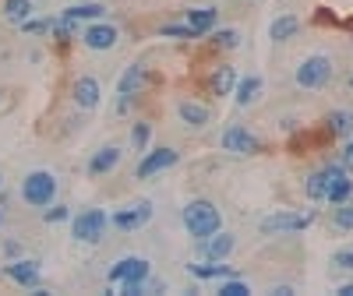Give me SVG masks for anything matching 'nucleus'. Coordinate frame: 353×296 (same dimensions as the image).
I'll return each instance as SVG.
<instances>
[{
    "label": "nucleus",
    "instance_id": "58836bf2",
    "mask_svg": "<svg viewBox=\"0 0 353 296\" xmlns=\"http://www.w3.org/2000/svg\"><path fill=\"white\" fill-rule=\"evenodd\" d=\"M336 293H339V296H353V282H343Z\"/></svg>",
    "mask_w": 353,
    "mask_h": 296
},
{
    "label": "nucleus",
    "instance_id": "a19ab883",
    "mask_svg": "<svg viewBox=\"0 0 353 296\" xmlns=\"http://www.w3.org/2000/svg\"><path fill=\"white\" fill-rule=\"evenodd\" d=\"M0 191H4V173H0Z\"/></svg>",
    "mask_w": 353,
    "mask_h": 296
},
{
    "label": "nucleus",
    "instance_id": "423d86ee",
    "mask_svg": "<svg viewBox=\"0 0 353 296\" xmlns=\"http://www.w3.org/2000/svg\"><path fill=\"white\" fill-rule=\"evenodd\" d=\"M314 222H318V212H314V209H311V212L279 209V212L265 215V219L258 222V233H261V236H297V233L311 229Z\"/></svg>",
    "mask_w": 353,
    "mask_h": 296
},
{
    "label": "nucleus",
    "instance_id": "5701e85b",
    "mask_svg": "<svg viewBox=\"0 0 353 296\" xmlns=\"http://www.w3.org/2000/svg\"><path fill=\"white\" fill-rule=\"evenodd\" d=\"M61 14H64V18H71V21H78V25H88V21L106 18V14H110V8H106V4H99V0H85V4H68Z\"/></svg>",
    "mask_w": 353,
    "mask_h": 296
},
{
    "label": "nucleus",
    "instance_id": "393cba45",
    "mask_svg": "<svg viewBox=\"0 0 353 296\" xmlns=\"http://www.w3.org/2000/svg\"><path fill=\"white\" fill-rule=\"evenodd\" d=\"M304 194H307V201L311 204H325V194H329V176H325V169H311L307 176H304Z\"/></svg>",
    "mask_w": 353,
    "mask_h": 296
},
{
    "label": "nucleus",
    "instance_id": "7ed1b4c3",
    "mask_svg": "<svg viewBox=\"0 0 353 296\" xmlns=\"http://www.w3.org/2000/svg\"><path fill=\"white\" fill-rule=\"evenodd\" d=\"M336 78V61L329 53H307L304 61L293 67V85L301 88V92H321V88H329Z\"/></svg>",
    "mask_w": 353,
    "mask_h": 296
},
{
    "label": "nucleus",
    "instance_id": "c756f323",
    "mask_svg": "<svg viewBox=\"0 0 353 296\" xmlns=\"http://www.w3.org/2000/svg\"><path fill=\"white\" fill-rule=\"evenodd\" d=\"M21 32L28 39H50V28H53V18H43V14H32V18H25L21 25Z\"/></svg>",
    "mask_w": 353,
    "mask_h": 296
},
{
    "label": "nucleus",
    "instance_id": "4468645a",
    "mask_svg": "<svg viewBox=\"0 0 353 296\" xmlns=\"http://www.w3.org/2000/svg\"><path fill=\"white\" fill-rule=\"evenodd\" d=\"M149 275H152V261L141 257V254H124L106 268L110 286H121V282H131V279H149Z\"/></svg>",
    "mask_w": 353,
    "mask_h": 296
},
{
    "label": "nucleus",
    "instance_id": "9b49d317",
    "mask_svg": "<svg viewBox=\"0 0 353 296\" xmlns=\"http://www.w3.org/2000/svg\"><path fill=\"white\" fill-rule=\"evenodd\" d=\"M0 275L28 293V289H36L43 282V261L39 257H25V254L21 257H11V261L0 264Z\"/></svg>",
    "mask_w": 353,
    "mask_h": 296
},
{
    "label": "nucleus",
    "instance_id": "39448f33",
    "mask_svg": "<svg viewBox=\"0 0 353 296\" xmlns=\"http://www.w3.org/2000/svg\"><path fill=\"white\" fill-rule=\"evenodd\" d=\"M110 233V212L106 209H81L71 215V240L85 247H99Z\"/></svg>",
    "mask_w": 353,
    "mask_h": 296
},
{
    "label": "nucleus",
    "instance_id": "cd10ccee",
    "mask_svg": "<svg viewBox=\"0 0 353 296\" xmlns=\"http://www.w3.org/2000/svg\"><path fill=\"white\" fill-rule=\"evenodd\" d=\"M152 120H145V116H138V120L131 124V152H149V148H152Z\"/></svg>",
    "mask_w": 353,
    "mask_h": 296
},
{
    "label": "nucleus",
    "instance_id": "c85d7f7f",
    "mask_svg": "<svg viewBox=\"0 0 353 296\" xmlns=\"http://www.w3.org/2000/svg\"><path fill=\"white\" fill-rule=\"evenodd\" d=\"M350 198H353V176H350V173H343V176H336V180H329L325 204H343V201H350Z\"/></svg>",
    "mask_w": 353,
    "mask_h": 296
},
{
    "label": "nucleus",
    "instance_id": "a211bd4d",
    "mask_svg": "<svg viewBox=\"0 0 353 296\" xmlns=\"http://www.w3.org/2000/svg\"><path fill=\"white\" fill-rule=\"evenodd\" d=\"M321 134H325L329 141H346V138H353V109H346V106H336V109H329L325 116H321Z\"/></svg>",
    "mask_w": 353,
    "mask_h": 296
},
{
    "label": "nucleus",
    "instance_id": "e433bc0d",
    "mask_svg": "<svg viewBox=\"0 0 353 296\" xmlns=\"http://www.w3.org/2000/svg\"><path fill=\"white\" fill-rule=\"evenodd\" d=\"M314 21H318V25H332V28H339V18H336V14H332L329 8H318Z\"/></svg>",
    "mask_w": 353,
    "mask_h": 296
},
{
    "label": "nucleus",
    "instance_id": "ea45409f",
    "mask_svg": "<svg viewBox=\"0 0 353 296\" xmlns=\"http://www.w3.org/2000/svg\"><path fill=\"white\" fill-rule=\"evenodd\" d=\"M346 85H350V92H353V74H350V78H346Z\"/></svg>",
    "mask_w": 353,
    "mask_h": 296
},
{
    "label": "nucleus",
    "instance_id": "4be33fe9",
    "mask_svg": "<svg viewBox=\"0 0 353 296\" xmlns=\"http://www.w3.org/2000/svg\"><path fill=\"white\" fill-rule=\"evenodd\" d=\"M205 46H209V53H233V50H241V28H233V25H226V28H212L209 36H205Z\"/></svg>",
    "mask_w": 353,
    "mask_h": 296
},
{
    "label": "nucleus",
    "instance_id": "7c9ffc66",
    "mask_svg": "<svg viewBox=\"0 0 353 296\" xmlns=\"http://www.w3.org/2000/svg\"><path fill=\"white\" fill-rule=\"evenodd\" d=\"M332 229L353 233V198L343 201V204H332Z\"/></svg>",
    "mask_w": 353,
    "mask_h": 296
},
{
    "label": "nucleus",
    "instance_id": "bb28decb",
    "mask_svg": "<svg viewBox=\"0 0 353 296\" xmlns=\"http://www.w3.org/2000/svg\"><path fill=\"white\" fill-rule=\"evenodd\" d=\"M156 36H163V39H176V43H201V36L194 32L188 21H163V25L156 28Z\"/></svg>",
    "mask_w": 353,
    "mask_h": 296
},
{
    "label": "nucleus",
    "instance_id": "c9c22d12",
    "mask_svg": "<svg viewBox=\"0 0 353 296\" xmlns=\"http://www.w3.org/2000/svg\"><path fill=\"white\" fill-rule=\"evenodd\" d=\"M339 162L353 173V138H346V141H343V148H339Z\"/></svg>",
    "mask_w": 353,
    "mask_h": 296
},
{
    "label": "nucleus",
    "instance_id": "72a5a7b5",
    "mask_svg": "<svg viewBox=\"0 0 353 296\" xmlns=\"http://www.w3.org/2000/svg\"><path fill=\"white\" fill-rule=\"evenodd\" d=\"M332 264H336L339 272H353V247H339L332 254Z\"/></svg>",
    "mask_w": 353,
    "mask_h": 296
},
{
    "label": "nucleus",
    "instance_id": "a878e982",
    "mask_svg": "<svg viewBox=\"0 0 353 296\" xmlns=\"http://www.w3.org/2000/svg\"><path fill=\"white\" fill-rule=\"evenodd\" d=\"M301 32V18L297 14H279V18H272V25H269V39L272 43H286V39H293Z\"/></svg>",
    "mask_w": 353,
    "mask_h": 296
},
{
    "label": "nucleus",
    "instance_id": "2f4dec72",
    "mask_svg": "<svg viewBox=\"0 0 353 296\" xmlns=\"http://www.w3.org/2000/svg\"><path fill=\"white\" fill-rule=\"evenodd\" d=\"M43 222H46V226L71 222V209H68L64 201H53V204H46V209H43Z\"/></svg>",
    "mask_w": 353,
    "mask_h": 296
},
{
    "label": "nucleus",
    "instance_id": "412c9836",
    "mask_svg": "<svg viewBox=\"0 0 353 296\" xmlns=\"http://www.w3.org/2000/svg\"><path fill=\"white\" fill-rule=\"evenodd\" d=\"M184 21L194 28V32L205 39V36H209L212 32V28L219 25V8H212V4H201V8H188L184 11Z\"/></svg>",
    "mask_w": 353,
    "mask_h": 296
},
{
    "label": "nucleus",
    "instance_id": "f8f14e48",
    "mask_svg": "<svg viewBox=\"0 0 353 296\" xmlns=\"http://www.w3.org/2000/svg\"><path fill=\"white\" fill-rule=\"evenodd\" d=\"M68 96H71V106L78 113H96L103 106V85L96 74H78L68 88Z\"/></svg>",
    "mask_w": 353,
    "mask_h": 296
},
{
    "label": "nucleus",
    "instance_id": "f03ea898",
    "mask_svg": "<svg viewBox=\"0 0 353 296\" xmlns=\"http://www.w3.org/2000/svg\"><path fill=\"white\" fill-rule=\"evenodd\" d=\"M181 226L188 229L191 240H209L212 233L223 229V212H219V204L209 201V198H191L181 209Z\"/></svg>",
    "mask_w": 353,
    "mask_h": 296
},
{
    "label": "nucleus",
    "instance_id": "4c0bfd02",
    "mask_svg": "<svg viewBox=\"0 0 353 296\" xmlns=\"http://www.w3.org/2000/svg\"><path fill=\"white\" fill-rule=\"evenodd\" d=\"M297 289H293L290 282H283V286H269V296H293Z\"/></svg>",
    "mask_w": 353,
    "mask_h": 296
},
{
    "label": "nucleus",
    "instance_id": "aec40b11",
    "mask_svg": "<svg viewBox=\"0 0 353 296\" xmlns=\"http://www.w3.org/2000/svg\"><path fill=\"white\" fill-rule=\"evenodd\" d=\"M261 92H265L261 74H241L237 88H233V103H237V109H251L254 103H261Z\"/></svg>",
    "mask_w": 353,
    "mask_h": 296
},
{
    "label": "nucleus",
    "instance_id": "20e7f679",
    "mask_svg": "<svg viewBox=\"0 0 353 296\" xmlns=\"http://www.w3.org/2000/svg\"><path fill=\"white\" fill-rule=\"evenodd\" d=\"M57 191H61V180H57L53 169H28L21 176V187H18L25 209H39V212L57 201Z\"/></svg>",
    "mask_w": 353,
    "mask_h": 296
},
{
    "label": "nucleus",
    "instance_id": "9d476101",
    "mask_svg": "<svg viewBox=\"0 0 353 296\" xmlns=\"http://www.w3.org/2000/svg\"><path fill=\"white\" fill-rule=\"evenodd\" d=\"M219 145H223V152H230V156H261L265 148H269L248 124H226L223 134H219Z\"/></svg>",
    "mask_w": 353,
    "mask_h": 296
},
{
    "label": "nucleus",
    "instance_id": "2eb2a0df",
    "mask_svg": "<svg viewBox=\"0 0 353 296\" xmlns=\"http://www.w3.org/2000/svg\"><path fill=\"white\" fill-rule=\"evenodd\" d=\"M237 81H241L237 64L219 61L216 67H209V74H205V92H209L212 99H226V96H233V88H237Z\"/></svg>",
    "mask_w": 353,
    "mask_h": 296
},
{
    "label": "nucleus",
    "instance_id": "6ab92c4d",
    "mask_svg": "<svg viewBox=\"0 0 353 296\" xmlns=\"http://www.w3.org/2000/svg\"><path fill=\"white\" fill-rule=\"evenodd\" d=\"M184 272L194 279V282H219V279H230L237 275V268H233L230 261H194V264H184Z\"/></svg>",
    "mask_w": 353,
    "mask_h": 296
},
{
    "label": "nucleus",
    "instance_id": "79ce46f5",
    "mask_svg": "<svg viewBox=\"0 0 353 296\" xmlns=\"http://www.w3.org/2000/svg\"><path fill=\"white\" fill-rule=\"evenodd\" d=\"M0 226H4V209H0Z\"/></svg>",
    "mask_w": 353,
    "mask_h": 296
},
{
    "label": "nucleus",
    "instance_id": "f704fd0d",
    "mask_svg": "<svg viewBox=\"0 0 353 296\" xmlns=\"http://www.w3.org/2000/svg\"><path fill=\"white\" fill-rule=\"evenodd\" d=\"M0 254H4L8 261H11V257H21V254H25V244H21V240H4V247H0Z\"/></svg>",
    "mask_w": 353,
    "mask_h": 296
},
{
    "label": "nucleus",
    "instance_id": "f3484780",
    "mask_svg": "<svg viewBox=\"0 0 353 296\" xmlns=\"http://www.w3.org/2000/svg\"><path fill=\"white\" fill-rule=\"evenodd\" d=\"M176 120H181L188 131H205L212 124V106L209 103H201V99H176Z\"/></svg>",
    "mask_w": 353,
    "mask_h": 296
},
{
    "label": "nucleus",
    "instance_id": "1a4fd4ad",
    "mask_svg": "<svg viewBox=\"0 0 353 296\" xmlns=\"http://www.w3.org/2000/svg\"><path fill=\"white\" fill-rule=\"evenodd\" d=\"M117 43H121V25H113L110 18L88 21L78 32V46L92 50V53H110V50H117Z\"/></svg>",
    "mask_w": 353,
    "mask_h": 296
},
{
    "label": "nucleus",
    "instance_id": "f257e3e1",
    "mask_svg": "<svg viewBox=\"0 0 353 296\" xmlns=\"http://www.w3.org/2000/svg\"><path fill=\"white\" fill-rule=\"evenodd\" d=\"M159 78L152 74V67L145 64V61H131L124 71H121V78H117V96H113V113L117 116H128L134 106H141V99H145V92L156 85Z\"/></svg>",
    "mask_w": 353,
    "mask_h": 296
},
{
    "label": "nucleus",
    "instance_id": "b1692460",
    "mask_svg": "<svg viewBox=\"0 0 353 296\" xmlns=\"http://www.w3.org/2000/svg\"><path fill=\"white\" fill-rule=\"evenodd\" d=\"M32 14H36V0H0V18H4L8 25H14V28Z\"/></svg>",
    "mask_w": 353,
    "mask_h": 296
},
{
    "label": "nucleus",
    "instance_id": "473e14b6",
    "mask_svg": "<svg viewBox=\"0 0 353 296\" xmlns=\"http://www.w3.org/2000/svg\"><path fill=\"white\" fill-rule=\"evenodd\" d=\"M219 296H251V286L241 275H230V279H219Z\"/></svg>",
    "mask_w": 353,
    "mask_h": 296
},
{
    "label": "nucleus",
    "instance_id": "6e6552de",
    "mask_svg": "<svg viewBox=\"0 0 353 296\" xmlns=\"http://www.w3.org/2000/svg\"><path fill=\"white\" fill-rule=\"evenodd\" d=\"M181 166V148L173 145H152L149 152L138 156V166H134V180H152V176Z\"/></svg>",
    "mask_w": 353,
    "mask_h": 296
},
{
    "label": "nucleus",
    "instance_id": "0eeeda50",
    "mask_svg": "<svg viewBox=\"0 0 353 296\" xmlns=\"http://www.w3.org/2000/svg\"><path fill=\"white\" fill-rule=\"evenodd\" d=\"M152 219H156V204H152L149 198L128 201V204H121V209L110 212V226H113L117 233H141Z\"/></svg>",
    "mask_w": 353,
    "mask_h": 296
},
{
    "label": "nucleus",
    "instance_id": "ddd939ff",
    "mask_svg": "<svg viewBox=\"0 0 353 296\" xmlns=\"http://www.w3.org/2000/svg\"><path fill=\"white\" fill-rule=\"evenodd\" d=\"M121 162H124V148L121 145H117V141L99 145L96 152L88 156V162H85V176H88V180H103V176L121 169Z\"/></svg>",
    "mask_w": 353,
    "mask_h": 296
},
{
    "label": "nucleus",
    "instance_id": "dca6fc26",
    "mask_svg": "<svg viewBox=\"0 0 353 296\" xmlns=\"http://www.w3.org/2000/svg\"><path fill=\"white\" fill-rule=\"evenodd\" d=\"M233 251H237V236H233L230 229L212 233L209 240H194V254L201 261H230Z\"/></svg>",
    "mask_w": 353,
    "mask_h": 296
}]
</instances>
